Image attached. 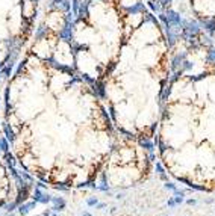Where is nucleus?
Here are the masks:
<instances>
[{
	"instance_id": "obj_1",
	"label": "nucleus",
	"mask_w": 215,
	"mask_h": 216,
	"mask_svg": "<svg viewBox=\"0 0 215 216\" xmlns=\"http://www.w3.org/2000/svg\"><path fill=\"white\" fill-rule=\"evenodd\" d=\"M83 216H91V215H88V213H85V215H83Z\"/></svg>"
}]
</instances>
